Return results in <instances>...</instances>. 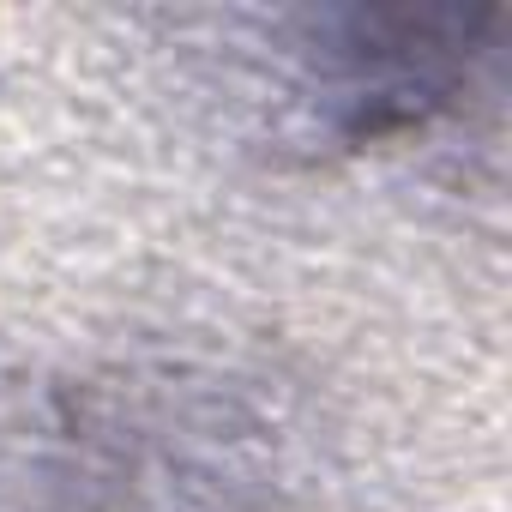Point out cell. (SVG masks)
<instances>
[{"label": "cell", "instance_id": "2", "mask_svg": "<svg viewBox=\"0 0 512 512\" xmlns=\"http://www.w3.org/2000/svg\"><path fill=\"white\" fill-rule=\"evenodd\" d=\"M494 7H344L302 19L290 43V97L314 139L380 145L428 127L470 97L494 61Z\"/></svg>", "mask_w": 512, "mask_h": 512}, {"label": "cell", "instance_id": "1", "mask_svg": "<svg viewBox=\"0 0 512 512\" xmlns=\"http://www.w3.org/2000/svg\"><path fill=\"white\" fill-rule=\"evenodd\" d=\"M211 410L169 416L133 380L0 374V512H199Z\"/></svg>", "mask_w": 512, "mask_h": 512}]
</instances>
